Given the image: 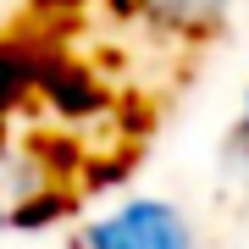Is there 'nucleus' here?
Listing matches in <instances>:
<instances>
[{
	"label": "nucleus",
	"mask_w": 249,
	"mask_h": 249,
	"mask_svg": "<svg viewBox=\"0 0 249 249\" xmlns=\"http://www.w3.org/2000/svg\"><path fill=\"white\" fill-rule=\"evenodd\" d=\"M39 11H61L72 22H100L127 55L150 61H194L232 28L244 0H34Z\"/></svg>",
	"instance_id": "1"
},
{
	"label": "nucleus",
	"mask_w": 249,
	"mask_h": 249,
	"mask_svg": "<svg viewBox=\"0 0 249 249\" xmlns=\"http://www.w3.org/2000/svg\"><path fill=\"white\" fill-rule=\"evenodd\" d=\"M72 249H205L188 211L166 194H127L106 211L83 216Z\"/></svg>",
	"instance_id": "2"
},
{
	"label": "nucleus",
	"mask_w": 249,
	"mask_h": 249,
	"mask_svg": "<svg viewBox=\"0 0 249 249\" xmlns=\"http://www.w3.org/2000/svg\"><path fill=\"white\" fill-rule=\"evenodd\" d=\"M50 188H55V178H50L45 160L34 150H22V144L0 139V227L28 222V216L45 205Z\"/></svg>",
	"instance_id": "3"
},
{
	"label": "nucleus",
	"mask_w": 249,
	"mask_h": 249,
	"mask_svg": "<svg viewBox=\"0 0 249 249\" xmlns=\"http://www.w3.org/2000/svg\"><path fill=\"white\" fill-rule=\"evenodd\" d=\"M238 160V178H249V94H244V111H238V122H232V133H227V166Z\"/></svg>",
	"instance_id": "4"
}]
</instances>
